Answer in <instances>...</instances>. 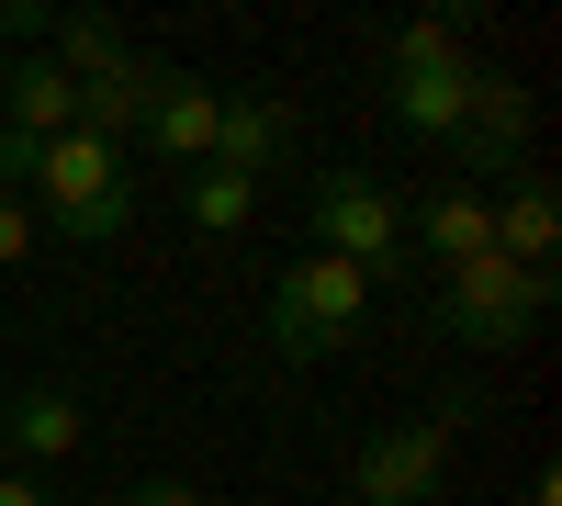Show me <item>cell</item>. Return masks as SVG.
<instances>
[{
  "instance_id": "cell-16",
  "label": "cell",
  "mask_w": 562,
  "mask_h": 506,
  "mask_svg": "<svg viewBox=\"0 0 562 506\" xmlns=\"http://www.w3.org/2000/svg\"><path fill=\"white\" fill-rule=\"evenodd\" d=\"M180 214H192L203 237H237V225L259 214V180H237V169H214V158H203L192 180H180Z\"/></svg>"
},
{
  "instance_id": "cell-2",
  "label": "cell",
  "mask_w": 562,
  "mask_h": 506,
  "mask_svg": "<svg viewBox=\"0 0 562 506\" xmlns=\"http://www.w3.org/2000/svg\"><path fill=\"white\" fill-rule=\"evenodd\" d=\"M551 315V270H518V259H461V270H439V338L450 349H473V360H506L529 327Z\"/></svg>"
},
{
  "instance_id": "cell-4",
  "label": "cell",
  "mask_w": 562,
  "mask_h": 506,
  "mask_svg": "<svg viewBox=\"0 0 562 506\" xmlns=\"http://www.w3.org/2000/svg\"><path fill=\"white\" fill-rule=\"evenodd\" d=\"M360 315H371V282H360L349 259L304 248V259L270 282V360H338V349L360 338Z\"/></svg>"
},
{
  "instance_id": "cell-14",
  "label": "cell",
  "mask_w": 562,
  "mask_h": 506,
  "mask_svg": "<svg viewBox=\"0 0 562 506\" xmlns=\"http://www.w3.org/2000/svg\"><path fill=\"white\" fill-rule=\"evenodd\" d=\"M0 135H34V147L79 135V79H57L45 57H23L12 79H0Z\"/></svg>"
},
{
  "instance_id": "cell-11",
  "label": "cell",
  "mask_w": 562,
  "mask_h": 506,
  "mask_svg": "<svg viewBox=\"0 0 562 506\" xmlns=\"http://www.w3.org/2000/svg\"><path fill=\"white\" fill-rule=\"evenodd\" d=\"M281 158H293V102H270V90H225L214 169H237V180H270Z\"/></svg>"
},
{
  "instance_id": "cell-6",
  "label": "cell",
  "mask_w": 562,
  "mask_h": 506,
  "mask_svg": "<svg viewBox=\"0 0 562 506\" xmlns=\"http://www.w3.org/2000/svg\"><path fill=\"white\" fill-rule=\"evenodd\" d=\"M450 428H461V417H416V428L360 439V450H349V495H360V506H428V495L450 484Z\"/></svg>"
},
{
  "instance_id": "cell-13",
  "label": "cell",
  "mask_w": 562,
  "mask_h": 506,
  "mask_svg": "<svg viewBox=\"0 0 562 506\" xmlns=\"http://www.w3.org/2000/svg\"><path fill=\"white\" fill-rule=\"evenodd\" d=\"M495 259H518V270H551L562 259V192H551V180H506V192H495Z\"/></svg>"
},
{
  "instance_id": "cell-3",
  "label": "cell",
  "mask_w": 562,
  "mask_h": 506,
  "mask_svg": "<svg viewBox=\"0 0 562 506\" xmlns=\"http://www.w3.org/2000/svg\"><path fill=\"white\" fill-rule=\"evenodd\" d=\"M304 225L326 259H349L360 282H405V203L371 169H315L304 180Z\"/></svg>"
},
{
  "instance_id": "cell-15",
  "label": "cell",
  "mask_w": 562,
  "mask_h": 506,
  "mask_svg": "<svg viewBox=\"0 0 562 506\" xmlns=\"http://www.w3.org/2000/svg\"><path fill=\"white\" fill-rule=\"evenodd\" d=\"M124 57H135V34L113 12H57V34H45V68H57V79H102Z\"/></svg>"
},
{
  "instance_id": "cell-9",
  "label": "cell",
  "mask_w": 562,
  "mask_h": 506,
  "mask_svg": "<svg viewBox=\"0 0 562 506\" xmlns=\"http://www.w3.org/2000/svg\"><path fill=\"white\" fill-rule=\"evenodd\" d=\"M214 124H225V79L169 68V79H158V102H147V135H135V147H158V158H180V169H203V158H214Z\"/></svg>"
},
{
  "instance_id": "cell-12",
  "label": "cell",
  "mask_w": 562,
  "mask_h": 506,
  "mask_svg": "<svg viewBox=\"0 0 562 506\" xmlns=\"http://www.w3.org/2000/svg\"><path fill=\"white\" fill-rule=\"evenodd\" d=\"M158 57H124V68H102V79H79V135H102V147H124L135 158V135H147V102H158Z\"/></svg>"
},
{
  "instance_id": "cell-18",
  "label": "cell",
  "mask_w": 562,
  "mask_h": 506,
  "mask_svg": "<svg viewBox=\"0 0 562 506\" xmlns=\"http://www.w3.org/2000/svg\"><path fill=\"white\" fill-rule=\"evenodd\" d=\"M113 506H214V495H203V484H180V473H147V484H124Z\"/></svg>"
},
{
  "instance_id": "cell-5",
  "label": "cell",
  "mask_w": 562,
  "mask_h": 506,
  "mask_svg": "<svg viewBox=\"0 0 562 506\" xmlns=\"http://www.w3.org/2000/svg\"><path fill=\"white\" fill-rule=\"evenodd\" d=\"M34 192H45V225H57V237L102 248V237H124V214H135V158L102 147V135H57L45 169H34Z\"/></svg>"
},
{
  "instance_id": "cell-1",
  "label": "cell",
  "mask_w": 562,
  "mask_h": 506,
  "mask_svg": "<svg viewBox=\"0 0 562 506\" xmlns=\"http://www.w3.org/2000/svg\"><path fill=\"white\" fill-rule=\"evenodd\" d=\"M394 90H383V102H394V124L405 135H439V147H450V135H461V113H473V12H428V23H405L394 34Z\"/></svg>"
},
{
  "instance_id": "cell-8",
  "label": "cell",
  "mask_w": 562,
  "mask_h": 506,
  "mask_svg": "<svg viewBox=\"0 0 562 506\" xmlns=\"http://www.w3.org/2000/svg\"><path fill=\"white\" fill-rule=\"evenodd\" d=\"M79 439H90V405L68 383H12V394H0V450H12V473L68 462Z\"/></svg>"
},
{
  "instance_id": "cell-19",
  "label": "cell",
  "mask_w": 562,
  "mask_h": 506,
  "mask_svg": "<svg viewBox=\"0 0 562 506\" xmlns=\"http://www.w3.org/2000/svg\"><path fill=\"white\" fill-rule=\"evenodd\" d=\"M0 34H12V45H34V57H45V34H57V12H34V0H0Z\"/></svg>"
},
{
  "instance_id": "cell-20",
  "label": "cell",
  "mask_w": 562,
  "mask_h": 506,
  "mask_svg": "<svg viewBox=\"0 0 562 506\" xmlns=\"http://www.w3.org/2000/svg\"><path fill=\"white\" fill-rule=\"evenodd\" d=\"M0 506H57V484L45 473H0Z\"/></svg>"
},
{
  "instance_id": "cell-10",
  "label": "cell",
  "mask_w": 562,
  "mask_h": 506,
  "mask_svg": "<svg viewBox=\"0 0 562 506\" xmlns=\"http://www.w3.org/2000/svg\"><path fill=\"white\" fill-rule=\"evenodd\" d=\"M484 248H495V203L484 192H439V203L405 214V270H461Z\"/></svg>"
},
{
  "instance_id": "cell-7",
  "label": "cell",
  "mask_w": 562,
  "mask_h": 506,
  "mask_svg": "<svg viewBox=\"0 0 562 506\" xmlns=\"http://www.w3.org/2000/svg\"><path fill=\"white\" fill-rule=\"evenodd\" d=\"M450 158H461V180H518V158H529V90L506 68H473V113H461Z\"/></svg>"
},
{
  "instance_id": "cell-17",
  "label": "cell",
  "mask_w": 562,
  "mask_h": 506,
  "mask_svg": "<svg viewBox=\"0 0 562 506\" xmlns=\"http://www.w3.org/2000/svg\"><path fill=\"white\" fill-rule=\"evenodd\" d=\"M23 259H34V203L0 192V270H23Z\"/></svg>"
}]
</instances>
